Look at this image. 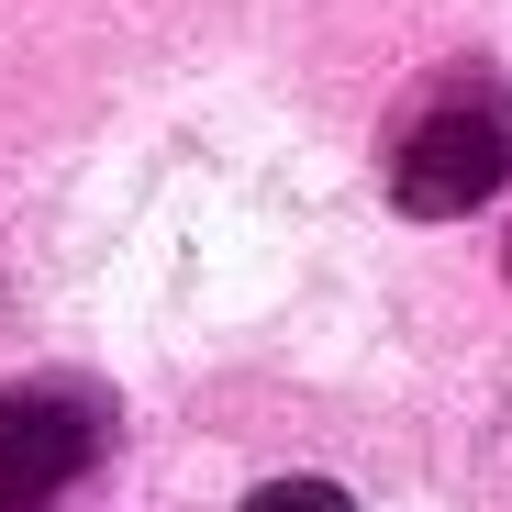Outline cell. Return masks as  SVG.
Returning a JSON list of instances; mask_svg holds the SVG:
<instances>
[{
    "mask_svg": "<svg viewBox=\"0 0 512 512\" xmlns=\"http://www.w3.org/2000/svg\"><path fill=\"white\" fill-rule=\"evenodd\" d=\"M512 179V101H501V78H457V90H435L412 112L401 156H390V201L412 223H457L479 212L490 190Z\"/></svg>",
    "mask_w": 512,
    "mask_h": 512,
    "instance_id": "6da1fadb",
    "label": "cell"
},
{
    "mask_svg": "<svg viewBox=\"0 0 512 512\" xmlns=\"http://www.w3.org/2000/svg\"><path fill=\"white\" fill-rule=\"evenodd\" d=\"M245 512H357V501L334 490V479H268V490H256Z\"/></svg>",
    "mask_w": 512,
    "mask_h": 512,
    "instance_id": "3957f363",
    "label": "cell"
},
{
    "mask_svg": "<svg viewBox=\"0 0 512 512\" xmlns=\"http://www.w3.org/2000/svg\"><path fill=\"white\" fill-rule=\"evenodd\" d=\"M112 390L101 379H67V368H45V379H12L0 390V512H45L56 490H78L90 479V457L112 446Z\"/></svg>",
    "mask_w": 512,
    "mask_h": 512,
    "instance_id": "7a4b0ae2",
    "label": "cell"
}]
</instances>
